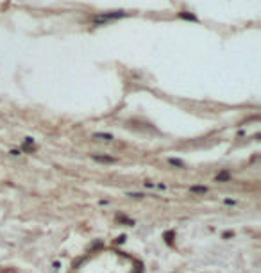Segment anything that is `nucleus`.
I'll list each match as a JSON object with an SVG mask.
<instances>
[{
    "label": "nucleus",
    "instance_id": "obj_7",
    "mask_svg": "<svg viewBox=\"0 0 261 273\" xmlns=\"http://www.w3.org/2000/svg\"><path fill=\"white\" fill-rule=\"evenodd\" d=\"M127 196H134V198H143L145 195H141V193H127Z\"/></svg>",
    "mask_w": 261,
    "mask_h": 273
},
{
    "label": "nucleus",
    "instance_id": "obj_2",
    "mask_svg": "<svg viewBox=\"0 0 261 273\" xmlns=\"http://www.w3.org/2000/svg\"><path fill=\"white\" fill-rule=\"evenodd\" d=\"M95 161H98V163H108V164H113V163H116L115 157H108V155H93Z\"/></svg>",
    "mask_w": 261,
    "mask_h": 273
},
{
    "label": "nucleus",
    "instance_id": "obj_1",
    "mask_svg": "<svg viewBox=\"0 0 261 273\" xmlns=\"http://www.w3.org/2000/svg\"><path fill=\"white\" fill-rule=\"evenodd\" d=\"M123 16V11H115V13H108V15H100L95 18V22L97 23H106L108 20H113V18H120Z\"/></svg>",
    "mask_w": 261,
    "mask_h": 273
},
{
    "label": "nucleus",
    "instance_id": "obj_6",
    "mask_svg": "<svg viewBox=\"0 0 261 273\" xmlns=\"http://www.w3.org/2000/svg\"><path fill=\"white\" fill-rule=\"evenodd\" d=\"M170 164H174V166H184L179 159H170Z\"/></svg>",
    "mask_w": 261,
    "mask_h": 273
},
{
    "label": "nucleus",
    "instance_id": "obj_3",
    "mask_svg": "<svg viewBox=\"0 0 261 273\" xmlns=\"http://www.w3.org/2000/svg\"><path fill=\"white\" fill-rule=\"evenodd\" d=\"M190 191H191V193H206V191H208V187L206 186H191L190 187Z\"/></svg>",
    "mask_w": 261,
    "mask_h": 273
},
{
    "label": "nucleus",
    "instance_id": "obj_5",
    "mask_svg": "<svg viewBox=\"0 0 261 273\" xmlns=\"http://www.w3.org/2000/svg\"><path fill=\"white\" fill-rule=\"evenodd\" d=\"M231 179V173L229 172H220L217 175V180H229Z\"/></svg>",
    "mask_w": 261,
    "mask_h": 273
},
{
    "label": "nucleus",
    "instance_id": "obj_8",
    "mask_svg": "<svg viewBox=\"0 0 261 273\" xmlns=\"http://www.w3.org/2000/svg\"><path fill=\"white\" fill-rule=\"evenodd\" d=\"M181 16H182V18H190V20H195V16H193V15H188V13H181Z\"/></svg>",
    "mask_w": 261,
    "mask_h": 273
},
{
    "label": "nucleus",
    "instance_id": "obj_4",
    "mask_svg": "<svg viewBox=\"0 0 261 273\" xmlns=\"http://www.w3.org/2000/svg\"><path fill=\"white\" fill-rule=\"evenodd\" d=\"M95 139H100V141H111L113 139V136L111 134H95Z\"/></svg>",
    "mask_w": 261,
    "mask_h": 273
}]
</instances>
